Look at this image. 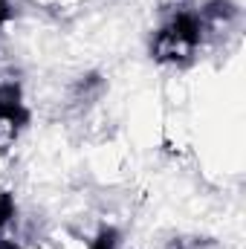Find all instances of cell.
Returning <instances> with one entry per match:
<instances>
[{"label":"cell","instance_id":"1","mask_svg":"<svg viewBox=\"0 0 246 249\" xmlns=\"http://www.w3.org/2000/svg\"><path fill=\"white\" fill-rule=\"evenodd\" d=\"M203 38V20L197 15L180 12L154 38V58L162 64H185Z\"/></svg>","mask_w":246,"mask_h":249},{"label":"cell","instance_id":"2","mask_svg":"<svg viewBox=\"0 0 246 249\" xmlns=\"http://www.w3.org/2000/svg\"><path fill=\"white\" fill-rule=\"evenodd\" d=\"M12 214H15V200H12V194H0V226H6L9 220H12Z\"/></svg>","mask_w":246,"mask_h":249},{"label":"cell","instance_id":"3","mask_svg":"<svg viewBox=\"0 0 246 249\" xmlns=\"http://www.w3.org/2000/svg\"><path fill=\"white\" fill-rule=\"evenodd\" d=\"M93 249H116V235L113 232H102L99 241L93 244Z\"/></svg>","mask_w":246,"mask_h":249},{"label":"cell","instance_id":"4","mask_svg":"<svg viewBox=\"0 0 246 249\" xmlns=\"http://www.w3.org/2000/svg\"><path fill=\"white\" fill-rule=\"evenodd\" d=\"M6 15H9V12H6V0H0V23L6 20Z\"/></svg>","mask_w":246,"mask_h":249}]
</instances>
